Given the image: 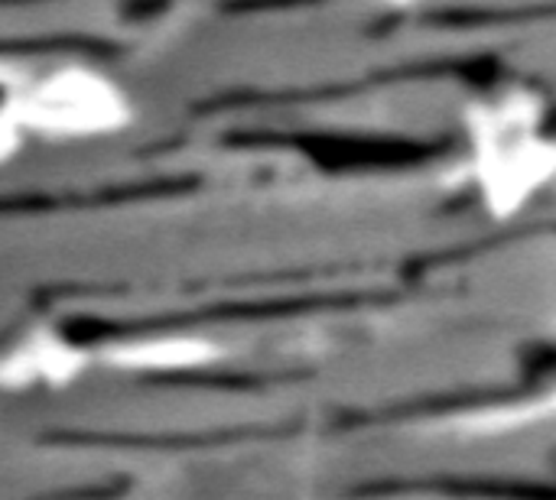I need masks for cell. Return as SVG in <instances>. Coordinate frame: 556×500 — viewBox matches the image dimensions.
Segmentation results:
<instances>
[{
  "mask_svg": "<svg viewBox=\"0 0 556 500\" xmlns=\"http://www.w3.org/2000/svg\"><path fill=\"white\" fill-rule=\"evenodd\" d=\"M137 104L104 68L62 62L42 75L0 72V159L10 163L26 140L88 143L130 130Z\"/></svg>",
  "mask_w": 556,
  "mask_h": 500,
  "instance_id": "obj_1",
  "label": "cell"
},
{
  "mask_svg": "<svg viewBox=\"0 0 556 500\" xmlns=\"http://www.w3.org/2000/svg\"><path fill=\"white\" fill-rule=\"evenodd\" d=\"M469 172L482 205L495 218L525 211L556 182V133L547 127V104L521 85L476 98L463 117Z\"/></svg>",
  "mask_w": 556,
  "mask_h": 500,
  "instance_id": "obj_2",
  "label": "cell"
}]
</instances>
